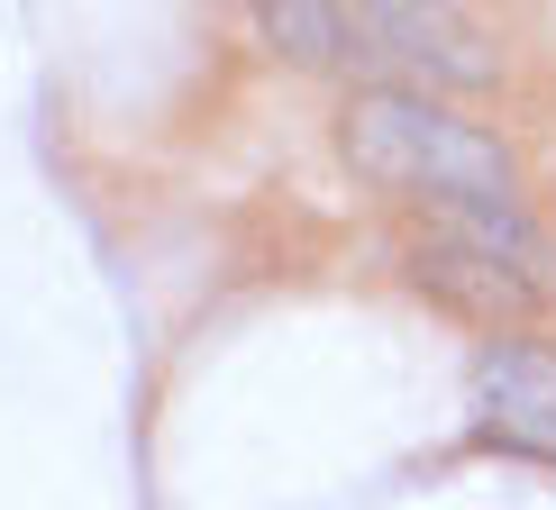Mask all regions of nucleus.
<instances>
[{
    "instance_id": "nucleus-4",
    "label": "nucleus",
    "mask_w": 556,
    "mask_h": 510,
    "mask_svg": "<svg viewBox=\"0 0 556 510\" xmlns=\"http://www.w3.org/2000/svg\"><path fill=\"white\" fill-rule=\"evenodd\" d=\"M256 18H265V37L283 46V55H301V64H346V55H365V37L346 28L329 0H256Z\"/></svg>"
},
{
    "instance_id": "nucleus-1",
    "label": "nucleus",
    "mask_w": 556,
    "mask_h": 510,
    "mask_svg": "<svg viewBox=\"0 0 556 510\" xmlns=\"http://www.w3.org/2000/svg\"><path fill=\"white\" fill-rule=\"evenodd\" d=\"M338 146L365 182L402 201H429V211H475V201H520V174L502 155L493 128L447 119L420 91H356L338 119Z\"/></svg>"
},
{
    "instance_id": "nucleus-2",
    "label": "nucleus",
    "mask_w": 556,
    "mask_h": 510,
    "mask_svg": "<svg viewBox=\"0 0 556 510\" xmlns=\"http://www.w3.org/2000/svg\"><path fill=\"white\" fill-rule=\"evenodd\" d=\"M475 437L556 466V346L547 337H493L475 356Z\"/></svg>"
},
{
    "instance_id": "nucleus-3",
    "label": "nucleus",
    "mask_w": 556,
    "mask_h": 510,
    "mask_svg": "<svg viewBox=\"0 0 556 510\" xmlns=\"http://www.w3.org/2000/svg\"><path fill=\"white\" fill-rule=\"evenodd\" d=\"M365 18H375V37L392 46V55H410L420 74H438V82H493L483 37L447 10V0H365Z\"/></svg>"
}]
</instances>
